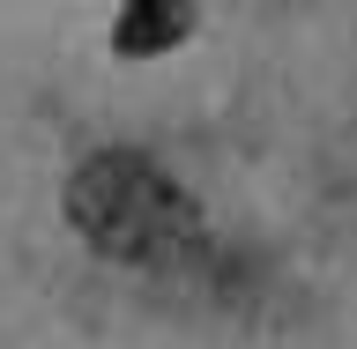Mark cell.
<instances>
[{
	"label": "cell",
	"instance_id": "cell-1",
	"mask_svg": "<svg viewBox=\"0 0 357 349\" xmlns=\"http://www.w3.org/2000/svg\"><path fill=\"white\" fill-rule=\"evenodd\" d=\"M67 216L105 261H172L194 245V201L149 156H89L67 186Z\"/></svg>",
	"mask_w": 357,
	"mask_h": 349
},
{
	"label": "cell",
	"instance_id": "cell-2",
	"mask_svg": "<svg viewBox=\"0 0 357 349\" xmlns=\"http://www.w3.org/2000/svg\"><path fill=\"white\" fill-rule=\"evenodd\" d=\"M186 30H194V0H127V8H119V52H127V60L172 52Z\"/></svg>",
	"mask_w": 357,
	"mask_h": 349
}]
</instances>
